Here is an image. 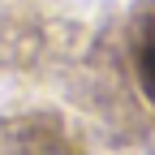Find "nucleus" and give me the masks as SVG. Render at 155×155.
I'll list each match as a JSON object with an SVG mask.
<instances>
[{
	"label": "nucleus",
	"instance_id": "obj_1",
	"mask_svg": "<svg viewBox=\"0 0 155 155\" xmlns=\"http://www.w3.org/2000/svg\"><path fill=\"white\" fill-rule=\"evenodd\" d=\"M147 91H155V43L147 48Z\"/></svg>",
	"mask_w": 155,
	"mask_h": 155
}]
</instances>
